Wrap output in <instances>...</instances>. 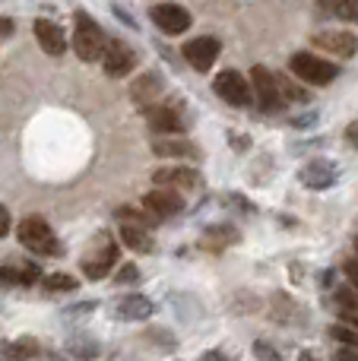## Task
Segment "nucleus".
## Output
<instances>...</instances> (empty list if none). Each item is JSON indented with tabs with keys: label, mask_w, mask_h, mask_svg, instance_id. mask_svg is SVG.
<instances>
[{
	"label": "nucleus",
	"mask_w": 358,
	"mask_h": 361,
	"mask_svg": "<svg viewBox=\"0 0 358 361\" xmlns=\"http://www.w3.org/2000/svg\"><path fill=\"white\" fill-rule=\"evenodd\" d=\"M16 235H19V244H25L29 250H35V254H42V257H57L61 254V244H57L54 231H51V225L44 222L42 216L23 219L19 228H16Z\"/></svg>",
	"instance_id": "obj_1"
},
{
	"label": "nucleus",
	"mask_w": 358,
	"mask_h": 361,
	"mask_svg": "<svg viewBox=\"0 0 358 361\" xmlns=\"http://www.w3.org/2000/svg\"><path fill=\"white\" fill-rule=\"evenodd\" d=\"M105 32L99 29V23L95 19H89L86 13H80L76 16V29H73V51L80 54V61H99L101 54H105Z\"/></svg>",
	"instance_id": "obj_2"
},
{
	"label": "nucleus",
	"mask_w": 358,
	"mask_h": 361,
	"mask_svg": "<svg viewBox=\"0 0 358 361\" xmlns=\"http://www.w3.org/2000/svg\"><path fill=\"white\" fill-rule=\"evenodd\" d=\"M289 67H292V73H295L298 80L311 82V86H327V82L336 76L333 63H327L323 57H317V54H308V51H302V54L292 57Z\"/></svg>",
	"instance_id": "obj_3"
},
{
	"label": "nucleus",
	"mask_w": 358,
	"mask_h": 361,
	"mask_svg": "<svg viewBox=\"0 0 358 361\" xmlns=\"http://www.w3.org/2000/svg\"><path fill=\"white\" fill-rule=\"evenodd\" d=\"M213 89L219 92V99H226L228 105H235V108H245L254 102V89L247 86V80L238 70H222V73L216 76Z\"/></svg>",
	"instance_id": "obj_4"
},
{
	"label": "nucleus",
	"mask_w": 358,
	"mask_h": 361,
	"mask_svg": "<svg viewBox=\"0 0 358 361\" xmlns=\"http://www.w3.org/2000/svg\"><path fill=\"white\" fill-rule=\"evenodd\" d=\"M251 89H254V95H257L264 111H279V108H283L285 99H283V89H279V80L266 67L251 70Z\"/></svg>",
	"instance_id": "obj_5"
},
{
	"label": "nucleus",
	"mask_w": 358,
	"mask_h": 361,
	"mask_svg": "<svg viewBox=\"0 0 358 361\" xmlns=\"http://www.w3.org/2000/svg\"><path fill=\"white\" fill-rule=\"evenodd\" d=\"M143 209L152 212V216L162 222V219L178 216V212L184 209V200H181V193H178V190H168V187H156L152 193H146Z\"/></svg>",
	"instance_id": "obj_6"
},
{
	"label": "nucleus",
	"mask_w": 358,
	"mask_h": 361,
	"mask_svg": "<svg viewBox=\"0 0 358 361\" xmlns=\"http://www.w3.org/2000/svg\"><path fill=\"white\" fill-rule=\"evenodd\" d=\"M149 16H152V23H156L162 32H168V35H181V32L190 29V13L184 10V6H178V4L152 6Z\"/></svg>",
	"instance_id": "obj_7"
},
{
	"label": "nucleus",
	"mask_w": 358,
	"mask_h": 361,
	"mask_svg": "<svg viewBox=\"0 0 358 361\" xmlns=\"http://www.w3.org/2000/svg\"><path fill=\"white\" fill-rule=\"evenodd\" d=\"M101 57H105V73L114 76V80L127 76L133 67H137V54H133L124 42H118V38H111V42L105 44V54Z\"/></svg>",
	"instance_id": "obj_8"
},
{
	"label": "nucleus",
	"mask_w": 358,
	"mask_h": 361,
	"mask_svg": "<svg viewBox=\"0 0 358 361\" xmlns=\"http://www.w3.org/2000/svg\"><path fill=\"white\" fill-rule=\"evenodd\" d=\"M184 57H187V63L194 70L206 73V70L216 63V57H219V42H216V38H209V35L194 38V42L184 44Z\"/></svg>",
	"instance_id": "obj_9"
},
{
	"label": "nucleus",
	"mask_w": 358,
	"mask_h": 361,
	"mask_svg": "<svg viewBox=\"0 0 358 361\" xmlns=\"http://www.w3.org/2000/svg\"><path fill=\"white\" fill-rule=\"evenodd\" d=\"M32 32H35V42L42 44L44 54L57 57L67 51V38H63V29L57 23H51V19H35V25H32Z\"/></svg>",
	"instance_id": "obj_10"
},
{
	"label": "nucleus",
	"mask_w": 358,
	"mask_h": 361,
	"mask_svg": "<svg viewBox=\"0 0 358 361\" xmlns=\"http://www.w3.org/2000/svg\"><path fill=\"white\" fill-rule=\"evenodd\" d=\"M114 263H118V244H114V241L99 244V250H95V254L82 257V269H86L89 279H105L108 269H111Z\"/></svg>",
	"instance_id": "obj_11"
},
{
	"label": "nucleus",
	"mask_w": 358,
	"mask_h": 361,
	"mask_svg": "<svg viewBox=\"0 0 358 361\" xmlns=\"http://www.w3.org/2000/svg\"><path fill=\"white\" fill-rule=\"evenodd\" d=\"M152 180H156V187H168V190H194V187H200V175L194 169H159Z\"/></svg>",
	"instance_id": "obj_12"
},
{
	"label": "nucleus",
	"mask_w": 358,
	"mask_h": 361,
	"mask_svg": "<svg viewBox=\"0 0 358 361\" xmlns=\"http://www.w3.org/2000/svg\"><path fill=\"white\" fill-rule=\"evenodd\" d=\"M146 124L156 133H181L184 130V118L175 108H162V105H149L146 108Z\"/></svg>",
	"instance_id": "obj_13"
},
{
	"label": "nucleus",
	"mask_w": 358,
	"mask_h": 361,
	"mask_svg": "<svg viewBox=\"0 0 358 361\" xmlns=\"http://www.w3.org/2000/svg\"><path fill=\"white\" fill-rule=\"evenodd\" d=\"M336 180V165L333 162H311L302 169V184L314 187V190H323Z\"/></svg>",
	"instance_id": "obj_14"
},
{
	"label": "nucleus",
	"mask_w": 358,
	"mask_h": 361,
	"mask_svg": "<svg viewBox=\"0 0 358 361\" xmlns=\"http://www.w3.org/2000/svg\"><path fill=\"white\" fill-rule=\"evenodd\" d=\"M317 44L340 57H352L358 51V38L352 32H323V35H317Z\"/></svg>",
	"instance_id": "obj_15"
},
{
	"label": "nucleus",
	"mask_w": 358,
	"mask_h": 361,
	"mask_svg": "<svg viewBox=\"0 0 358 361\" xmlns=\"http://www.w3.org/2000/svg\"><path fill=\"white\" fill-rule=\"evenodd\" d=\"M149 314H152V301L146 295H124L118 305L121 320H146Z\"/></svg>",
	"instance_id": "obj_16"
},
{
	"label": "nucleus",
	"mask_w": 358,
	"mask_h": 361,
	"mask_svg": "<svg viewBox=\"0 0 358 361\" xmlns=\"http://www.w3.org/2000/svg\"><path fill=\"white\" fill-rule=\"evenodd\" d=\"M121 241H124L130 250H137V254H149L152 250V235L143 228V225L124 222L121 225Z\"/></svg>",
	"instance_id": "obj_17"
},
{
	"label": "nucleus",
	"mask_w": 358,
	"mask_h": 361,
	"mask_svg": "<svg viewBox=\"0 0 358 361\" xmlns=\"http://www.w3.org/2000/svg\"><path fill=\"white\" fill-rule=\"evenodd\" d=\"M0 352H4L6 361H32L38 355V343L29 336H23V339H16V343H4Z\"/></svg>",
	"instance_id": "obj_18"
},
{
	"label": "nucleus",
	"mask_w": 358,
	"mask_h": 361,
	"mask_svg": "<svg viewBox=\"0 0 358 361\" xmlns=\"http://www.w3.org/2000/svg\"><path fill=\"white\" fill-rule=\"evenodd\" d=\"M159 92H162V80H159L156 73H146V76H140V80L133 82V102H140V105L152 102Z\"/></svg>",
	"instance_id": "obj_19"
},
{
	"label": "nucleus",
	"mask_w": 358,
	"mask_h": 361,
	"mask_svg": "<svg viewBox=\"0 0 358 361\" xmlns=\"http://www.w3.org/2000/svg\"><path fill=\"white\" fill-rule=\"evenodd\" d=\"M321 6L333 19H346V23H358V0H321Z\"/></svg>",
	"instance_id": "obj_20"
},
{
	"label": "nucleus",
	"mask_w": 358,
	"mask_h": 361,
	"mask_svg": "<svg viewBox=\"0 0 358 361\" xmlns=\"http://www.w3.org/2000/svg\"><path fill=\"white\" fill-rule=\"evenodd\" d=\"M152 152L156 156H181V159H187V156H194V146L187 143V140H159V143H152Z\"/></svg>",
	"instance_id": "obj_21"
},
{
	"label": "nucleus",
	"mask_w": 358,
	"mask_h": 361,
	"mask_svg": "<svg viewBox=\"0 0 358 361\" xmlns=\"http://www.w3.org/2000/svg\"><path fill=\"white\" fill-rule=\"evenodd\" d=\"M42 286H44V292H51V295H57V292H73L80 282H76V276H67V273H51V276H44L42 279Z\"/></svg>",
	"instance_id": "obj_22"
},
{
	"label": "nucleus",
	"mask_w": 358,
	"mask_h": 361,
	"mask_svg": "<svg viewBox=\"0 0 358 361\" xmlns=\"http://www.w3.org/2000/svg\"><path fill=\"white\" fill-rule=\"evenodd\" d=\"M330 336H333L336 343H342L346 349H358V330H355V326L336 324V326H330Z\"/></svg>",
	"instance_id": "obj_23"
},
{
	"label": "nucleus",
	"mask_w": 358,
	"mask_h": 361,
	"mask_svg": "<svg viewBox=\"0 0 358 361\" xmlns=\"http://www.w3.org/2000/svg\"><path fill=\"white\" fill-rule=\"evenodd\" d=\"M70 355L80 361H92V358H99V345H95L92 339H73V343H70Z\"/></svg>",
	"instance_id": "obj_24"
},
{
	"label": "nucleus",
	"mask_w": 358,
	"mask_h": 361,
	"mask_svg": "<svg viewBox=\"0 0 358 361\" xmlns=\"http://www.w3.org/2000/svg\"><path fill=\"white\" fill-rule=\"evenodd\" d=\"M118 219H124V222H133V225H156L159 219L152 216V212H137V209H130V206H121L118 209Z\"/></svg>",
	"instance_id": "obj_25"
},
{
	"label": "nucleus",
	"mask_w": 358,
	"mask_h": 361,
	"mask_svg": "<svg viewBox=\"0 0 358 361\" xmlns=\"http://www.w3.org/2000/svg\"><path fill=\"white\" fill-rule=\"evenodd\" d=\"M0 286H23V273L10 267H0Z\"/></svg>",
	"instance_id": "obj_26"
},
{
	"label": "nucleus",
	"mask_w": 358,
	"mask_h": 361,
	"mask_svg": "<svg viewBox=\"0 0 358 361\" xmlns=\"http://www.w3.org/2000/svg\"><path fill=\"white\" fill-rule=\"evenodd\" d=\"M336 301H340L342 311L358 314V295H355V292H336Z\"/></svg>",
	"instance_id": "obj_27"
},
{
	"label": "nucleus",
	"mask_w": 358,
	"mask_h": 361,
	"mask_svg": "<svg viewBox=\"0 0 358 361\" xmlns=\"http://www.w3.org/2000/svg\"><path fill=\"white\" fill-rule=\"evenodd\" d=\"M254 355H257L260 361H283V355H279L276 349H270L266 343H257V345H254Z\"/></svg>",
	"instance_id": "obj_28"
},
{
	"label": "nucleus",
	"mask_w": 358,
	"mask_h": 361,
	"mask_svg": "<svg viewBox=\"0 0 358 361\" xmlns=\"http://www.w3.org/2000/svg\"><path fill=\"white\" fill-rule=\"evenodd\" d=\"M206 238L209 241H238V231L235 228H213Z\"/></svg>",
	"instance_id": "obj_29"
},
{
	"label": "nucleus",
	"mask_w": 358,
	"mask_h": 361,
	"mask_svg": "<svg viewBox=\"0 0 358 361\" xmlns=\"http://www.w3.org/2000/svg\"><path fill=\"white\" fill-rule=\"evenodd\" d=\"M137 279H140V273H137V267H133V263H127V267H121L118 282H124V286H130V282H137Z\"/></svg>",
	"instance_id": "obj_30"
},
{
	"label": "nucleus",
	"mask_w": 358,
	"mask_h": 361,
	"mask_svg": "<svg viewBox=\"0 0 358 361\" xmlns=\"http://www.w3.org/2000/svg\"><path fill=\"white\" fill-rule=\"evenodd\" d=\"M333 361H358V349H340Z\"/></svg>",
	"instance_id": "obj_31"
},
{
	"label": "nucleus",
	"mask_w": 358,
	"mask_h": 361,
	"mask_svg": "<svg viewBox=\"0 0 358 361\" xmlns=\"http://www.w3.org/2000/svg\"><path fill=\"white\" fill-rule=\"evenodd\" d=\"M6 231H10V212H6L4 206H0V238H4Z\"/></svg>",
	"instance_id": "obj_32"
},
{
	"label": "nucleus",
	"mask_w": 358,
	"mask_h": 361,
	"mask_svg": "<svg viewBox=\"0 0 358 361\" xmlns=\"http://www.w3.org/2000/svg\"><path fill=\"white\" fill-rule=\"evenodd\" d=\"M346 276H349V282L358 288V263L352 260V263H346Z\"/></svg>",
	"instance_id": "obj_33"
},
{
	"label": "nucleus",
	"mask_w": 358,
	"mask_h": 361,
	"mask_svg": "<svg viewBox=\"0 0 358 361\" xmlns=\"http://www.w3.org/2000/svg\"><path fill=\"white\" fill-rule=\"evenodd\" d=\"M346 140H349V143H352L355 149H358V124H349V130H346Z\"/></svg>",
	"instance_id": "obj_34"
},
{
	"label": "nucleus",
	"mask_w": 358,
	"mask_h": 361,
	"mask_svg": "<svg viewBox=\"0 0 358 361\" xmlns=\"http://www.w3.org/2000/svg\"><path fill=\"white\" fill-rule=\"evenodd\" d=\"M200 361H228V358L222 355V352H203Z\"/></svg>",
	"instance_id": "obj_35"
},
{
	"label": "nucleus",
	"mask_w": 358,
	"mask_h": 361,
	"mask_svg": "<svg viewBox=\"0 0 358 361\" xmlns=\"http://www.w3.org/2000/svg\"><path fill=\"white\" fill-rule=\"evenodd\" d=\"M342 324H349V326H355V330H358V314L342 311Z\"/></svg>",
	"instance_id": "obj_36"
},
{
	"label": "nucleus",
	"mask_w": 358,
	"mask_h": 361,
	"mask_svg": "<svg viewBox=\"0 0 358 361\" xmlns=\"http://www.w3.org/2000/svg\"><path fill=\"white\" fill-rule=\"evenodd\" d=\"M0 35H13V23H10V19H0Z\"/></svg>",
	"instance_id": "obj_37"
},
{
	"label": "nucleus",
	"mask_w": 358,
	"mask_h": 361,
	"mask_svg": "<svg viewBox=\"0 0 358 361\" xmlns=\"http://www.w3.org/2000/svg\"><path fill=\"white\" fill-rule=\"evenodd\" d=\"M298 361H314V355H311V352H304V355L298 358Z\"/></svg>",
	"instance_id": "obj_38"
},
{
	"label": "nucleus",
	"mask_w": 358,
	"mask_h": 361,
	"mask_svg": "<svg viewBox=\"0 0 358 361\" xmlns=\"http://www.w3.org/2000/svg\"><path fill=\"white\" fill-rule=\"evenodd\" d=\"M355 250H358V241H355Z\"/></svg>",
	"instance_id": "obj_39"
}]
</instances>
